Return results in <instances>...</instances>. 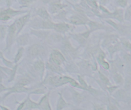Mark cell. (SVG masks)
<instances>
[{
	"label": "cell",
	"mask_w": 131,
	"mask_h": 110,
	"mask_svg": "<svg viewBox=\"0 0 131 110\" xmlns=\"http://www.w3.org/2000/svg\"><path fill=\"white\" fill-rule=\"evenodd\" d=\"M64 60H65L64 57H63V56H62V54L58 51H54V53L52 54L51 59H50V62H52V63H54V64H57V65H60V64Z\"/></svg>",
	"instance_id": "cell-1"
},
{
	"label": "cell",
	"mask_w": 131,
	"mask_h": 110,
	"mask_svg": "<svg viewBox=\"0 0 131 110\" xmlns=\"http://www.w3.org/2000/svg\"><path fill=\"white\" fill-rule=\"evenodd\" d=\"M16 30H17V28H16V24L14 23L12 25H11L9 27V29H8V40H7V43H8V47L10 46L11 44H12V42L13 41V39H14V37L15 35V33H16Z\"/></svg>",
	"instance_id": "cell-2"
},
{
	"label": "cell",
	"mask_w": 131,
	"mask_h": 110,
	"mask_svg": "<svg viewBox=\"0 0 131 110\" xmlns=\"http://www.w3.org/2000/svg\"><path fill=\"white\" fill-rule=\"evenodd\" d=\"M43 50L44 48L42 47V46L36 44V45H33L32 47H30L29 50V53L31 56H37V55L40 54V53H42Z\"/></svg>",
	"instance_id": "cell-3"
},
{
	"label": "cell",
	"mask_w": 131,
	"mask_h": 110,
	"mask_svg": "<svg viewBox=\"0 0 131 110\" xmlns=\"http://www.w3.org/2000/svg\"><path fill=\"white\" fill-rule=\"evenodd\" d=\"M28 16H26L24 17H22V18H20L18 20L16 21V22H15L16 26V28L18 30V31H20L21 30V28L23 27L24 25L25 24L27 21H28Z\"/></svg>",
	"instance_id": "cell-4"
},
{
	"label": "cell",
	"mask_w": 131,
	"mask_h": 110,
	"mask_svg": "<svg viewBox=\"0 0 131 110\" xmlns=\"http://www.w3.org/2000/svg\"><path fill=\"white\" fill-rule=\"evenodd\" d=\"M70 26L66 24L62 23V24H54V28L56 31H60V32H63L68 30Z\"/></svg>",
	"instance_id": "cell-5"
},
{
	"label": "cell",
	"mask_w": 131,
	"mask_h": 110,
	"mask_svg": "<svg viewBox=\"0 0 131 110\" xmlns=\"http://www.w3.org/2000/svg\"><path fill=\"white\" fill-rule=\"evenodd\" d=\"M38 14H39L40 17H42V18H44V19H49L50 18L49 15L47 12L44 8H40V9L38 11Z\"/></svg>",
	"instance_id": "cell-6"
},
{
	"label": "cell",
	"mask_w": 131,
	"mask_h": 110,
	"mask_svg": "<svg viewBox=\"0 0 131 110\" xmlns=\"http://www.w3.org/2000/svg\"><path fill=\"white\" fill-rule=\"evenodd\" d=\"M62 7H63V5L62 4H60V3H54L51 5V10L52 12H58V10L62 9Z\"/></svg>",
	"instance_id": "cell-7"
},
{
	"label": "cell",
	"mask_w": 131,
	"mask_h": 110,
	"mask_svg": "<svg viewBox=\"0 0 131 110\" xmlns=\"http://www.w3.org/2000/svg\"><path fill=\"white\" fill-rule=\"evenodd\" d=\"M40 105L42 106V107L44 109H45V110H51V108L49 107V102H48L47 100V97H44L42 99V101H41V103H40Z\"/></svg>",
	"instance_id": "cell-8"
},
{
	"label": "cell",
	"mask_w": 131,
	"mask_h": 110,
	"mask_svg": "<svg viewBox=\"0 0 131 110\" xmlns=\"http://www.w3.org/2000/svg\"><path fill=\"white\" fill-rule=\"evenodd\" d=\"M70 22L74 24H84V21L81 19L80 17L77 16H74L71 18Z\"/></svg>",
	"instance_id": "cell-9"
},
{
	"label": "cell",
	"mask_w": 131,
	"mask_h": 110,
	"mask_svg": "<svg viewBox=\"0 0 131 110\" xmlns=\"http://www.w3.org/2000/svg\"><path fill=\"white\" fill-rule=\"evenodd\" d=\"M35 68L39 71H43L44 68V64L41 61H38L35 64Z\"/></svg>",
	"instance_id": "cell-10"
},
{
	"label": "cell",
	"mask_w": 131,
	"mask_h": 110,
	"mask_svg": "<svg viewBox=\"0 0 131 110\" xmlns=\"http://www.w3.org/2000/svg\"><path fill=\"white\" fill-rule=\"evenodd\" d=\"M6 31V28L5 26L0 25V39H3L5 36Z\"/></svg>",
	"instance_id": "cell-11"
},
{
	"label": "cell",
	"mask_w": 131,
	"mask_h": 110,
	"mask_svg": "<svg viewBox=\"0 0 131 110\" xmlns=\"http://www.w3.org/2000/svg\"><path fill=\"white\" fill-rule=\"evenodd\" d=\"M49 67L53 70H56V71L60 70L59 65H57V64H54V63H52V62H50V63L49 64Z\"/></svg>",
	"instance_id": "cell-12"
},
{
	"label": "cell",
	"mask_w": 131,
	"mask_h": 110,
	"mask_svg": "<svg viewBox=\"0 0 131 110\" xmlns=\"http://www.w3.org/2000/svg\"><path fill=\"white\" fill-rule=\"evenodd\" d=\"M65 105H66V103H65L64 100H63L62 97H61L60 99V101H59L58 102V110L62 109L63 106H65Z\"/></svg>",
	"instance_id": "cell-13"
},
{
	"label": "cell",
	"mask_w": 131,
	"mask_h": 110,
	"mask_svg": "<svg viewBox=\"0 0 131 110\" xmlns=\"http://www.w3.org/2000/svg\"><path fill=\"white\" fill-rule=\"evenodd\" d=\"M54 24L50 21H47L44 22L43 27L45 28H54Z\"/></svg>",
	"instance_id": "cell-14"
},
{
	"label": "cell",
	"mask_w": 131,
	"mask_h": 110,
	"mask_svg": "<svg viewBox=\"0 0 131 110\" xmlns=\"http://www.w3.org/2000/svg\"><path fill=\"white\" fill-rule=\"evenodd\" d=\"M22 53H23V48L19 49L18 51V53H17V55H16V59H15V62H18L19 60H20V58L22 56Z\"/></svg>",
	"instance_id": "cell-15"
},
{
	"label": "cell",
	"mask_w": 131,
	"mask_h": 110,
	"mask_svg": "<svg viewBox=\"0 0 131 110\" xmlns=\"http://www.w3.org/2000/svg\"><path fill=\"white\" fill-rule=\"evenodd\" d=\"M28 83H29V81H28L27 79H25L24 78V79H21L16 85L22 86V87H23V86L26 85H27V84H28Z\"/></svg>",
	"instance_id": "cell-16"
},
{
	"label": "cell",
	"mask_w": 131,
	"mask_h": 110,
	"mask_svg": "<svg viewBox=\"0 0 131 110\" xmlns=\"http://www.w3.org/2000/svg\"><path fill=\"white\" fill-rule=\"evenodd\" d=\"M117 2L119 5H120L122 7H125L127 5V0H117Z\"/></svg>",
	"instance_id": "cell-17"
},
{
	"label": "cell",
	"mask_w": 131,
	"mask_h": 110,
	"mask_svg": "<svg viewBox=\"0 0 131 110\" xmlns=\"http://www.w3.org/2000/svg\"><path fill=\"white\" fill-rule=\"evenodd\" d=\"M27 106H28L29 108H35L37 107V104L33 103V102H31V101H28V103H27Z\"/></svg>",
	"instance_id": "cell-18"
},
{
	"label": "cell",
	"mask_w": 131,
	"mask_h": 110,
	"mask_svg": "<svg viewBox=\"0 0 131 110\" xmlns=\"http://www.w3.org/2000/svg\"><path fill=\"white\" fill-rule=\"evenodd\" d=\"M21 3L23 5H28L33 1V0H20Z\"/></svg>",
	"instance_id": "cell-19"
},
{
	"label": "cell",
	"mask_w": 131,
	"mask_h": 110,
	"mask_svg": "<svg viewBox=\"0 0 131 110\" xmlns=\"http://www.w3.org/2000/svg\"><path fill=\"white\" fill-rule=\"evenodd\" d=\"M100 78H101V79L102 80V81H103L104 83H106V84L109 83V80H108V79L107 78H106V77H105L103 74H100Z\"/></svg>",
	"instance_id": "cell-20"
},
{
	"label": "cell",
	"mask_w": 131,
	"mask_h": 110,
	"mask_svg": "<svg viewBox=\"0 0 131 110\" xmlns=\"http://www.w3.org/2000/svg\"><path fill=\"white\" fill-rule=\"evenodd\" d=\"M79 81H80L81 83V87H83V88H87V85L86 84V83L84 81V80L83 79H82L81 77H79Z\"/></svg>",
	"instance_id": "cell-21"
},
{
	"label": "cell",
	"mask_w": 131,
	"mask_h": 110,
	"mask_svg": "<svg viewBox=\"0 0 131 110\" xmlns=\"http://www.w3.org/2000/svg\"><path fill=\"white\" fill-rule=\"evenodd\" d=\"M114 79H115L117 83H120L122 81V78L120 75H116V76L114 77Z\"/></svg>",
	"instance_id": "cell-22"
},
{
	"label": "cell",
	"mask_w": 131,
	"mask_h": 110,
	"mask_svg": "<svg viewBox=\"0 0 131 110\" xmlns=\"http://www.w3.org/2000/svg\"><path fill=\"white\" fill-rule=\"evenodd\" d=\"M102 67H103L104 68H105V69H108V68H109V64H108V63H107V62H102Z\"/></svg>",
	"instance_id": "cell-23"
},
{
	"label": "cell",
	"mask_w": 131,
	"mask_h": 110,
	"mask_svg": "<svg viewBox=\"0 0 131 110\" xmlns=\"http://www.w3.org/2000/svg\"><path fill=\"white\" fill-rule=\"evenodd\" d=\"M124 45H125V46H126L128 49H131V44L129 43V42H124Z\"/></svg>",
	"instance_id": "cell-24"
},
{
	"label": "cell",
	"mask_w": 131,
	"mask_h": 110,
	"mask_svg": "<svg viewBox=\"0 0 131 110\" xmlns=\"http://www.w3.org/2000/svg\"><path fill=\"white\" fill-rule=\"evenodd\" d=\"M6 90V88H5L4 86L3 85H1V84H0V93L1 92H2L3 91H4V90Z\"/></svg>",
	"instance_id": "cell-25"
},
{
	"label": "cell",
	"mask_w": 131,
	"mask_h": 110,
	"mask_svg": "<svg viewBox=\"0 0 131 110\" xmlns=\"http://www.w3.org/2000/svg\"><path fill=\"white\" fill-rule=\"evenodd\" d=\"M70 83H71V84H72V85L74 86V87H78V84H77V83L75 81L73 80V79H72V80H71Z\"/></svg>",
	"instance_id": "cell-26"
},
{
	"label": "cell",
	"mask_w": 131,
	"mask_h": 110,
	"mask_svg": "<svg viewBox=\"0 0 131 110\" xmlns=\"http://www.w3.org/2000/svg\"><path fill=\"white\" fill-rule=\"evenodd\" d=\"M0 58H3V54H2L1 53V52H0Z\"/></svg>",
	"instance_id": "cell-27"
},
{
	"label": "cell",
	"mask_w": 131,
	"mask_h": 110,
	"mask_svg": "<svg viewBox=\"0 0 131 110\" xmlns=\"http://www.w3.org/2000/svg\"><path fill=\"white\" fill-rule=\"evenodd\" d=\"M46 1H55L56 0H46Z\"/></svg>",
	"instance_id": "cell-28"
},
{
	"label": "cell",
	"mask_w": 131,
	"mask_h": 110,
	"mask_svg": "<svg viewBox=\"0 0 131 110\" xmlns=\"http://www.w3.org/2000/svg\"><path fill=\"white\" fill-rule=\"evenodd\" d=\"M100 1L102 2V3H104L105 1H106V0H100Z\"/></svg>",
	"instance_id": "cell-29"
}]
</instances>
